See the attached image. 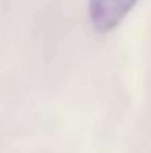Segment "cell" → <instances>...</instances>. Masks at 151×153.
Segmentation results:
<instances>
[{"label": "cell", "instance_id": "1", "mask_svg": "<svg viewBox=\"0 0 151 153\" xmlns=\"http://www.w3.org/2000/svg\"><path fill=\"white\" fill-rule=\"evenodd\" d=\"M136 4L138 0H89V22L97 33H109L120 25Z\"/></svg>", "mask_w": 151, "mask_h": 153}]
</instances>
